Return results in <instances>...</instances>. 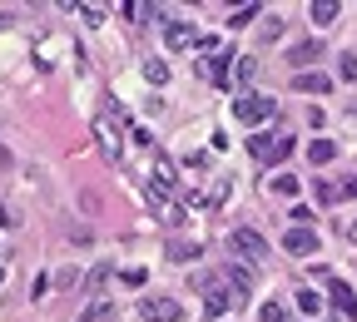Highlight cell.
<instances>
[{
    "label": "cell",
    "instance_id": "cell-1",
    "mask_svg": "<svg viewBox=\"0 0 357 322\" xmlns=\"http://www.w3.org/2000/svg\"><path fill=\"white\" fill-rule=\"evenodd\" d=\"M114 124H124V109H119L114 95H105V114L95 119V144H100V154H105L109 164H119V129H114Z\"/></svg>",
    "mask_w": 357,
    "mask_h": 322
},
{
    "label": "cell",
    "instance_id": "cell-2",
    "mask_svg": "<svg viewBox=\"0 0 357 322\" xmlns=\"http://www.w3.org/2000/svg\"><path fill=\"white\" fill-rule=\"evenodd\" d=\"M293 134H278V129H268V134H253L248 139V154L258 159V164H283L288 154H293Z\"/></svg>",
    "mask_w": 357,
    "mask_h": 322
},
{
    "label": "cell",
    "instance_id": "cell-3",
    "mask_svg": "<svg viewBox=\"0 0 357 322\" xmlns=\"http://www.w3.org/2000/svg\"><path fill=\"white\" fill-rule=\"evenodd\" d=\"M139 317L144 322H184V302L178 298H164V293H149L139 302Z\"/></svg>",
    "mask_w": 357,
    "mask_h": 322
},
{
    "label": "cell",
    "instance_id": "cell-4",
    "mask_svg": "<svg viewBox=\"0 0 357 322\" xmlns=\"http://www.w3.org/2000/svg\"><path fill=\"white\" fill-rule=\"evenodd\" d=\"M234 114H238L243 124H263V119H273V114H278V100H273V95H243Z\"/></svg>",
    "mask_w": 357,
    "mask_h": 322
},
{
    "label": "cell",
    "instance_id": "cell-5",
    "mask_svg": "<svg viewBox=\"0 0 357 322\" xmlns=\"http://www.w3.org/2000/svg\"><path fill=\"white\" fill-rule=\"evenodd\" d=\"M229 243H234L238 258H248V263H263V253H268V243H263L258 228H234V238H229Z\"/></svg>",
    "mask_w": 357,
    "mask_h": 322
},
{
    "label": "cell",
    "instance_id": "cell-6",
    "mask_svg": "<svg viewBox=\"0 0 357 322\" xmlns=\"http://www.w3.org/2000/svg\"><path fill=\"white\" fill-rule=\"evenodd\" d=\"M164 45H169V50H194V45H199V30H194L189 20H169V25H164Z\"/></svg>",
    "mask_w": 357,
    "mask_h": 322
},
{
    "label": "cell",
    "instance_id": "cell-7",
    "mask_svg": "<svg viewBox=\"0 0 357 322\" xmlns=\"http://www.w3.org/2000/svg\"><path fill=\"white\" fill-rule=\"evenodd\" d=\"M283 253H293V258L318 253V233H312V228H288V233H283Z\"/></svg>",
    "mask_w": 357,
    "mask_h": 322
},
{
    "label": "cell",
    "instance_id": "cell-8",
    "mask_svg": "<svg viewBox=\"0 0 357 322\" xmlns=\"http://www.w3.org/2000/svg\"><path fill=\"white\" fill-rule=\"evenodd\" d=\"M229 70H234V50H229V45H218V55L208 60V79L218 89H229Z\"/></svg>",
    "mask_w": 357,
    "mask_h": 322
},
{
    "label": "cell",
    "instance_id": "cell-9",
    "mask_svg": "<svg viewBox=\"0 0 357 322\" xmlns=\"http://www.w3.org/2000/svg\"><path fill=\"white\" fill-rule=\"evenodd\" d=\"M323 55V40H298L293 45V50H288V65L298 70V65H312V60H318Z\"/></svg>",
    "mask_w": 357,
    "mask_h": 322
},
{
    "label": "cell",
    "instance_id": "cell-10",
    "mask_svg": "<svg viewBox=\"0 0 357 322\" xmlns=\"http://www.w3.org/2000/svg\"><path fill=\"white\" fill-rule=\"evenodd\" d=\"M323 204H337V199H357V178H342V183H323L318 189Z\"/></svg>",
    "mask_w": 357,
    "mask_h": 322
},
{
    "label": "cell",
    "instance_id": "cell-11",
    "mask_svg": "<svg viewBox=\"0 0 357 322\" xmlns=\"http://www.w3.org/2000/svg\"><path fill=\"white\" fill-rule=\"evenodd\" d=\"M333 307H337L342 317H357V298H352L347 283H333Z\"/></svg>",
    "mask_w": 357,
    "mask_h": 322
},
{
    "label": "cell",
    "instance_id": "cell-12",
    "mask_svg": "<svg viewBox=\"0 0 357 322\" xmlns=\"http://www.w3.org/2000/svg\"><path fill=\"white\" fill-rule=\"evenodd\" d=\"M307 15L318 20V25H333V20L342 15V6H333V0H312V6H307Z\"/></svg>",
    "mask_w": 357,
    "mask_h": 322
},
{
    "label": "cell",
    "instance_id": "cell-13",
    "mask_svg": "<svg viewBox=\"0 0 357 322\" xmlns=\"http://www.w3.org/2000/svg\"><path fill=\"white\" fill-rule=\"evenodd\" d=\"M194 258H199V243H189V238L169 243V263H194Z\"/></svg>",
    "mask_w": 357,
    "mask_h": 322
},
{
    "label": "cell",
    "instance_id": "cell-14",
    "mask_svg": "<svg viewBox=\"0 0 357 322\" xmlns=\"http://www.w3.org/2000/svg\"><path fill=\"white\" fill-rule=\"evenodd\" d=\"M298 89H303V95H328L333 79L328 75H298Z\"/></svg>",
    "mask_w": 357,
    "mask_h": 322
},
{
    "label": "cell",
    "instance_id": "cell-15",
    "mask_svg": "<svg viewBox=\"0 0 357 322\" xmlns=\"http://www.w3.org/2000/svg\"><path fill=\"white\" fill-rule=\"evenodd\" d=\"M253 79H258V60H253V55H238V75H234V84L248 89Z\"/></svg>",
    "mask_w": 357,
    "mask_h": 322
},
{
    "label": "cell",
    "instance_id": "cell-16",
    "mask_svg": "<svg viewBox=\"0 0 357 322\" xmlns=\"http://www.w3.org/2000/svg\"><path fill=\"white\" fill-rule=\"evenodd\" d=\"M333 154H337L333 139H312V144H307V159H312V164H333Z\"/></svg>",
    "mask_w": 357,
    "mask_h": 322
},
{
    "label": "cell",
    "instance_id": "cell-17",
    "mask_svg": "<svg viewBox=\"0 0 357 322\" xmlns=\"http://www.w3.org/2000/svg\"><path fill=\"white\" fill-rule=\"evenodd\" d=\"M258 322H288V307H283V298H268V302L258 307Z\"/></svg>",
    "mask_w": 357,
    "mask_h": 322
},
{
    "label": "cell",
    "instance_id": "cell-18",
    "mask_svg": "<svg viewBox=\"0 0 357 322\" xmlns=\"http://www.w3.org/2000/svg\"><path fill=\"white\" fill-rule=\"evenodd\" d=\"M223 278H229L238 293H248V288H253V273H248V268H238V263H229V268H223Z\"/></svg>",
    "mask_w": 357,
    "mask_h": 322
},
{
    "label": "cell",
    "instance_id": "cell-19",
    "mask_svg": "<svg viewBox=\"0 0 357 322\" xmlns=\"http://www.w3.org/2000/svg\"><path fill=\"white\" fill-rule=\"evenodd\" d=\"M258 40H263V45H273V40H283V15H268V20L258 25Z\"/></svg>",
    "mask_w": 357,
    "mask_h": 322
},
{
    "label": "cell",
    "instance_id": "cell-20",
    "mask_svg": "<svg viewBox=\"0 0 357 322\" xmlns=\"http://www.w3.org/2000/svg\"><path fill=\"white\" fill-rule=\"evenodd\" d=\"M253 15H263V10H258V6H238V10L229 15V25H234V30H243V25H248Z\"/></svg>",
    "mask_w": 357,
    "mask_h": 322
},
{
    "label": "cell",
    "instance_id": "cell-21",
    "mask_svg": "<svg viewBox=\"0 0 357 322\" xmlns=\"http://www.w3.org/2000/svg\"><path fill=\"white\" fill-rule=\"evenodd\" d=\"M144 79H149V84H164V79H169V65H164V60H149V65H144Z\"/></svg>",
    "mask_w": 357,
    "mask_h": 322
},
{
    "label": "cell",
    "instance_id": "cell-22",
    "mask_svg": "<svg viewBox=\"0 0 357 322\" xmlns=\"http://www.w3.org/2000/svg\"><path fill=\"white\" fill-rule=\"evenodd\" d=\"M50 283H55L60 293H70V288L79 283V273H75V268H60V273H55V278H50Z\"/></svg>",
    "mask_w": 357,
    "mask_h": 322
},
{
    "label": "cell",
    "instance_id": "cell-23",
    "mask_svg": "<svg viewBox=\"0 0 357 322\" xmlns=\"http://www.w3.org/2000/svg\"><path fill=\"white\" fill-rule=\"evenodd\" d=\"M273 194H283V199L298 194V178H293V174H278V178H273Z\"/></svg>",
    "mask_w": 357,
    "mask_h": 322
},
{
    "label": "cell",
    "instance_id": "cell-24",
    "mask_svg": "<svg viewBox=\"0 0 357 322\" xmlns=\"http://www.w3.org/2000/svg\"><path fill=\"white\" fill-rule=\"evenodd\" d=\"M84 15V25H105V6H75Z\"/></svg>",
    "mask_w": 357,
    "mask_h": 322
},
{
    "label": "cell",
    "instance_id": "cell-25",
    "mask_svg": "<svg viewBox=\"0 0 357 322\" xmlns=\"http://www.w3.org/2000/svg\"><path fill=\"white\" fill-rule=\"evenodd\" d=\"M105 317H109V302H95V307H84L79 322H105Z\"/></svg>",
    "mask_w": 357,
    "mask_h": 322
},
{
    "label": "cell",
    "instance_id": "cell-26",
    "mask_svg": "<svg viewBox=\"0 0 357 322\" xmlns=\"http://www.w3.org/2000/svg\"><path fill=\"white\" fill-rule=\"evenodd\" d=\"M337 75H342V79H357V55H342V60H337Z\"/></svg>",
    "mask_w": 357,
    "mask_h": 322
},
{
    "label": "cell",
    "instance_id": "cell-27",
    "mask_svg": "<svg viewBox=\"0 0 357 322\" xmlns=\"http://www.w3.org/2000/svg\"><path fill=\"white\" fill-rule=\"evenodd\" d=\"M298 307H303V312H318V293H307V288H298Z\"/></svg>",
    "mask_w": 357,
    "mask_h": 322
},
{
    "label": "cell",
    "instance_id": "cell-28",
    "mask_svg": "<svg viewBox=\"0 0 357 322\" xmlns=\"http://www.w3.org/2000/svg\"><path fill=\"white\" fill-rule=\"evenodd\" d=\"M144 278H149L144 268H124V283H129V288H144Z\"/></svg>",
    "mask_w": 357,
    "mask_h": 322
},
{
    "label": "cell",
    "instance_id": "cell-29",
    "mask_svg": "<svg viewBox=\"0 0 357 322\" xmlns=\"http://www.w3.org/2000/svg\"><path fill=\"white\" fill-rule=\"evenodd\" d=\"M129 139L139 144V149H149V144H154V139H149V129H139V124H129Z\"/></svg>",
    "mask_w": 357,
    "mask_h": 322
},
{
    "label": "cell",
    "instance_id": "cell-30",
    "mask_svg": "<svg viewBox=\"0 0 357 322\" xmlns=\"http://www.w3.org/2000/svg\"><path fill=\"white\" fill-rule=\"evenodd\" d=\"M105 278H109V263H100L95 273H89V288H95V293H100V288H105Z\"/></svg>",
    "mask_w": 357,
    "mask_h": 322
},
{
    "label": "cell",
    "instance_id": "cell-31",
    "mask_svg": "<svg viewBox=\"0 0 357 322\" xmlns=\"http://www.w3.org/2000/svg\"><path fill=\"white\" fill-rule=\"evenodd\" d=\"M223 199H229V178H218V183H213V194H208V204H223Z\"/></svg>",
    "mask_w": 357,
    "mask_h": 322
},
{
    "label": "cell",
    "instance_id": "cell-32",
    "mask_svg": "<svg viewBox=\"0 0 357 322\" xmlns=\"http://www.w3.org/2000/svg\"><path fill=\"white\" fill-rule=\"evenodd\" d=\"M312 223V208H293V228H307Z\"/></svg>",
    "mask_w": 357,
    "mask_h": 322
},
{
    "label": "cell",
    "instance_id": "cell-33",
    "mask_svg": "<svg viewBox=\"0 0 357 322\" xmlns=\"http://www.w3.org/2000/svg\"><path fill=\"white\" fill-rule=\"evenodd\" d=\"M347 238H352V243H357V218H352V223H347Z\"/></svg>",
    "mask_w": 357,
    "mask_h": 322
},
{
    "label": "cell",
    "instance_id": "cell-34",
    "mask_svg": "<svg viewBox=\"0 0 357 322\" xmlns=\"http://www.w3.org/2000/svg\"><path fill=\"white\" fill-rule=\"evenodd\" d=\"M0 283H6V273H0Z\"/></svg>",
    "mask_w": 357,
    "mask_h": 322
},
{
    "label": "cell",
    "instance_id": "cell-35",
    "mask_svg": "<svg viewBox=\"0 0 357 322\" xmlns=\"http://www.w3.org/2000/svg\"><path fill=\"white\" fill-rule=\"evenodd\" d=\"M0 159H6V154H0Z\"/></svg>",
    "mask_w": 357,
    "mask_h": 322
}]
</instances>
